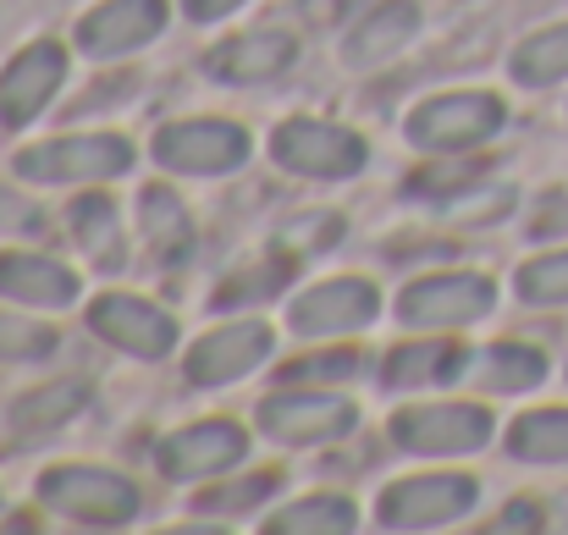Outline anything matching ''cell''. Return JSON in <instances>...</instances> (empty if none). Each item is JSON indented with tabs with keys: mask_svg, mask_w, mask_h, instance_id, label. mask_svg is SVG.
<instances>
[{
	"mask_svg": "<svg viewBox=\"0 0 568 535\" xmlns=\"http://www.w3.org/2000/svg\"><path fill=\"white\" fill-rule=\"evenodd\" d=\"M39 503H50L55 514L78 519V525H128L139 514V486L116 470H94V464H61L50 475H39Z\"/></svg>",
	"mask_w": 568,
	"mask_h": 535,
	"instance_id": "1",
	"label": "cell"
},
{
	"mask_svg": "<svg viewBox=\"0 0 568 535\" xmlns=\"http://www.w3.org/2000/svg\"><path fill=\"white\" fill-rule=\"evenodd\" d=\"M271 155L276 166L298 172V178H354L365 172V139L337 128V122H321V117H293L271 133Z\"/></svg>",
	"mask_w": 568,
	"mask_h": 535,
	"instance_id": "2",
	"label": "cell"
},
{
	"mask_svg": "<svg viewBox=\"0 0 568 535\" xmlns=\"http://www.w3.org/2000/svg\"><path fill=\"white\" fill-rule=\"evenodd\" d=\"M508 122V105L497 94H480V89H464V94H442V100H425L414 117H408V144L419 150H475L486 144L497 128Z\"/></svg>",
	"mask_w": 568,
	"mask_h": 535,
	"instance_id": "3",
	"label": "cell"
},
{
	"mask_svg": "<svg viewBox=\"0 0 568 535\" xmlns=\"http://www.w3.org/2000/svg\"><path fill=\"white\" fill-rule=\"evenodd\" d=\"M128 166H133V150L116 133H72V139L33 144L17 155V172L28 182H100L122 178Z\"/></svg>",
	"mask_w": 568,
	"mask_h": 535,
	"instance_id": "4",
	"label": "cell"
},
{
	"mask_svg": "<svg viewBox=\"0 0 568 535\" xmlns=\"http://www.w3.org/2000/svg\"><path fill=\"white\" fill-rule=\"evenodd\" d=\"M354 403L348 397H332V392H276L260 403V431L271 442H287V447H321V442H337L354 431Z\"/></svg>",
	"mask_w": 568,
	"mask_h": 535,
	"instance_id": "5",
	"label": "cell"
},
{
	"mask_svg": "<svg viewBox=\"0 0 568 535\" xmlns=\"http://www.w3.org/2000/svg\"><path fill=\"white\" fill-rule=\"evenodd\" d=\"M392 442L408 453H475L491 442V414L480 403H425L392 414Z\"/></svg>",
	"mask_w": 568,
	"mask_h": 535,
	"instance_id": "6",
	"label": "cell"
},
{
	"mask_svg": "<svg viewBox=\"0 0 568 535\" xmlns=\"http://www.w3.org/2000/svg\"><path fill=\"white\" fill-rule=\"evenodd\" d=\"M243 155H248V133L237 122L199 117V122H172L155 133V161L172 172H189V178L232 172V166H243Z\"/></svg>",
	"mask_w": 568,
	"mask_h": 535,
	"instance_id": "7",
	"label": "cell"
},
{
	"mask_svg": "<svg viewBox=\"0 0 568 535\" xmlns=\"http://www.w3.org/2000/svg\"><path fill=\"white\" fill-rule=\"evenodd\" d=\"M491 304H497V287L486 276L447 271V276L408 282L397 299V315H403V326H464V321H480Z\"/></svg>",
	"mask_w": 568,
	"mask_h": 535,
	"instance_id": "8",
	"label": "cell"
},
{
	"mask_svg": "<svg viewBox=\"0 0 568 535\" xmlns=\"http://www.w3.org/2000/svg\"><path fill=\"white\" fill-rule=\"evenodd\" d=\"M475 508L469 475H414L381 492V525L386 531H430Z\"/></svg>",
	"mask_w": 568,
	"mask_h": 535,
	"instance_id": "9",
	"label": "cell"
},
{
	"mask_svg": "<svg viewBox=\"0 0 568 535\" xmlns=\"http://www.w3.org/2000/svg\"><path fill=\"white\" fill-rule=\"evenodd\" d=\"M89 326H94L111 349H122V354H133V359H166L178 349L172 315L155 310V304H144V299H128V293L94 299V304H89Z\"/></svg>",
	"mask_w": 568,
	"mask_h": 535,
	"instance_id": "10",
	"label": "cell"
},
{
	"mask_svg": "<svg viewBox=\"0 0 568 535\" xmlns=\"http://www.w3.org/2000/svg\"><path fill=\"white\" fill-rule=\"evenodd\" d=\"M243 453H248V436H243V425H232V420H204V425H189V431H172V436L155 447L166 481H204V475L237 470Z\"/></svg>",
	"mask_w": 568,
	"mask_h": 535,
	"instance_id": "11",
	"label": "cell"
},
{
	"mask_svg": "<svg viewBox=\"0 0 568 535\" xmlns=\"http://www.w3.org/2000/svg\"><path fill=\"white\" fill-rule=\"evenodd\" d=\"M67 78V55L55 39H33L28 50L11 55V67L0 72V128H22L44 111V100L61 89Z\"/></svg>",
	"mask_w": 568,
	"mask_h": 535,
	"instance_id": "12",
	"label": "cell"
},
{
	"mask_svg": "<svg viewBox=\"0 0 568 535\" xmlns=\"http://www.w3.org/2000/svg\"><path fill=\"white\" fill-rule=\"evenodd\" d=\"M381 310L376 287L371 282H359V276H332V282H321V287H310L298 304H293V332H304V337H326V332H359V326H371Z\"/></svg>",
	"mask_w": 568,
	"mask_h": 535,
	"instance_id": "13",
	"label": "cell"
},
{
	"mask_svg": "<svg viewBox=\"0 0 568 535\" xmlns=\"http://www.w3.org/2000/svg\"><path fill=\"white\" fill-rule=\"evenodd\" d=\"M161 28H166V0H105L78 22V44L94 61H105V55L150 44Z\"/></svg>",
	"mask_w": 568,
	"mask_h": 535,
	"instance_id": "14",
	"label": "cell"
},
{
	"mask_svg": "<svg viewBox=\"0 0 568 535\" xmlns=\"http://www.w3.org/2000/svg\"><path fill=\"white\" fill-rule=\"evenodd\" d=\"M265 354H271V326H260V321L221 326V332H210L204 343H193L189 381H193V386H221V381H237V375H248V370H254Z\"/></svg>",
	"mask_w": 568,
	"mask_h": 535,
	"instance_id": "15",
	"label": "cell"
},
{
	"mask_svg": "<svg viewBox=\"0 0 568 535\" xmlns=\"http://www.w3.org/2000/svg\"><path fill=\"white\" fill-rule=\"evenodd\" d=\"M293 50H298L293 33H282V28H248V33H237V39H226V44L210 50V72L221 83H265V78H276V72L293 67Z\"/></svg>",
	"mask_w": 568,
	"mask_h": 535,
	"instance_id": "16",
	"label": "cell"
},
{
	"mask_svg": "<svg viewBox=\"0 0 568 535\" xmlns=\"http://www.w3.org/2000/svg\"><path fill=\"white\" fill-rule=\"evenodd\" d=\"M0 293L39 310H67L78 299V276L44 254H0Z\"/></svg>",
	"mask_w": 568,
	"mask_h": 535,
	"instance_id": "17",
	"label": "cell"
},
{
	"mask_svg": "<svg viewBox=\"0 0 568 535\" xmlns=\"http://www.w3.org/2000/svg\"><path fill=\"white\" fill-rule=\"evenodd\" d=\"M139 226H144V243H150L155 265H183L193 254V221L172 188H144L139 193Z\"/></svg>",
	"mask_w": 568,
	"mask_h": 535,
	"instance_id": "18",
	"label": "cell"
},
{
	"mask_svg": "<svg viewBox=\"0 0 568 535\" xmlns=\"http://www.w3.org/2000/svg\"><path fill=\"white\" fill-rule=\"evenodd\" d=\"M414 22H419V11L408 0H381L376 11L365 17V28L348 33V61L354 67H376L386 55H397L414 39Z\"/></svg>",
	"mask_w": 568,
	"mask_h": 535,
	"instance_id": "19",
	"label": "cell"
},
{
	"mask_svg": "<svg viewBox=\"0 0 568 535\" xmlns=\"http://www.w3.org/2000/svg\"><path fill=\"white\" fill-rule=\"evenodd\" d=\"M547 375V354L525 349V343H491L469 359V381L491 386V392H530Z\"/></svg>",
	"mask_w": 568,
	"mask_h": 535,
	"instance_id": "20",
	"label": "cell"
},
{
	"mask_svg": "<svg viewBox=\"0 0 568 535\" xmlns=\"http://www.w3.org/2000/svg\"><path fill=\"white\" fill-rule=\"evenodd\" d=\"M508 453L530 464H568V408H536L519 414L508 431Z\"/></svg>",
	"mask_w": 568,
	"mask_h": 535,
	"instance_id": "21",
	"label": "cell"
},
{
	"mask_svg": "<svg viewBox=\"0 0 568 535\" xmlns=\"http://www.w3.org/2000/svg\"><path fill=\"white\" fill-rule=\"evenodd\" d=\"M464 370L458 343H403L386 359V381L392 386H425V381H453Z\"/></svg>",
	"mask_w": 568,
	"mask_h": 535,
	"instance_id": "22",
	"label": "cell"
},
{
	"mask_svg": "<svg viewBox=\"0 0 568 535\" xmlns=\"http://www.w3.org/2000/svg\"><path fill=\"white\" fill-rule=\"evenodd\" d=\"M514 78H519L525 89L564 83L568 78V22H552V28L530 33V39L514 50Z\"/></svg>",
	"mask_w": 568,
	"mask_h": 535,
	"instance_id": "23",
	"label": "cell"
},
{
	"mask_svg": "<svg viewBox=\"0 0 568 535\" xmlns=\"http://www.w3.org/2000/svg\"><path fill=\"white\" fill-rule=\"evenodd\" d=\"M72 232L94 254V265H105V271L122 265V221H116V204L111 199H100V193L78 199L72 204Z\"/></svg>",
	"mask_w": 568,
	"mask_h": 535,
	"instance_id": "24",
	"label": "cell"
},
{
	"mask_svg": "<svg viewBox=\"0 0 568 535\" xmlns=\"http://www.w3.org/2000/svg\"><path fill=\"white\" fill-rule=\"evenodd\" d=\"M83 403H89L83 381H55V386H39V392L17 397L11 403V425L17 431H50V425H67Z\"/></svg>",
	"mask_w": 568,
	"mask_h": 535,
	"instance_id": "25",
	"label": "cell"
},
{
	"mask_svg": "<svg viewBox=\"0 0 568 535\" xmlns=\"http://www.w3.org/2000/svg\"><path fill=\"white\" fill-rule=\"evenodd\" d=\"M354 525H359V514L343 497H304V503L271 514V531L282 535H348Z\"/></svg>",
	"mask_w": 568,
	"mask_h": 535,
	"instance_id": "26",
	"label": "cell"
},
{
	"mask_svg": "<svg viewBox=\"0 0 568 535\" xmlns=\"http://www.w3.org/2000/svg\"><path fill=\"white\" fill-rule=\"evenodd\" d=\"M287 276H293V260H287V254H265L260 265H248V271H232V276L221 282V293H215V310H232V304H260V299H276Z\"/></svg>",
	"mask_w": 568,
	"mask_h": 535,
	"instance_id": "27",
	"label": "cell"
},
{
	"mask_svg": "<svg viewBox=\"0 0 568 535\" xmlns=\"http://www.w3.org/2000/svg\"><path fill=\"white\" fill-rule=\"evenodd\" d=\"M519 299L525 304H568V249L519 265Z\"/></svg>",
	"mask_w": 568,
	"mask_h": 535,
	"instance_id": "28",
	"label": "cell"
},
{
	"mask_svg": "<svg viewBox=\"0 0 568 535\" xmlns=\"http://www.w3.org/2000/svg\"><path fill=\"white\" fill-rule=\"evenodd\" d=\"M486 166L475 161V155H453V161H430V166H419L414 178H408V193H419V199H458L469 182L480 178Z\"/></svg>",
	"mask_w": 568,
	"mask_h": 535,
	"instance_id": "29",
	"label": "cell"
},
{
	"mask_svg": "<svg viewBox=\"0 0 568 535\" xmlns=\"http://www.w3.org/2000/svg\"><path fill=\"white\" fill-rule=\"evenodd\" d=\"M348 375H365V354L359 349H326V354L293 359L282 370L287 386H298V381H348Z\"/></svg>",
	"mask_w": 568,
	"mask_h": 535,
	"instance_id": "30",
	"label": "cell"
},
{
	"mask_svg": "<svg viewBox=\"0 0 568 535\" xmlns=\"http://www.w3.org/2000/svg\"><path fill=\"white\" fill-rule=\"evenodd\" d=\"M276 492V475H248V481H232V486H215V492H204L193 508L199 514H237V508H254V503H265Z\"/></svg>",
	"mask_w": 568,
	"mask_h": 535,
	"instance_id": "31",
	"label": "cell"
},
{
	"mask_svg": "<svg viewBox=\"0 0 568 535\" xmlns=\"http://www.w3.org/2000/svg\"><path fill=\"white\" fill-rule=\"evenodd\" d=\"M50 349H55V332L50 326L0 315V359H44Z\"/></svg>",
	"mask_w": 568,
	"mask_h": 535,
	"instance_id": "32",
	"label": "cell"
},
{
	"mask_svg": "<svg viewBox=\"0 0 568 535\" xmlns=\"http://www.w3.org/2000/svg\"><path fill=\"white\" fill-rule=\"evenodd\" d=\"M39 226H44L39 204L22 199V193H6V188H0V232H39Z\"/></svg>",
	"mask_w": 568,
	"mask_h": 535,
	"instance_id": "33",
	"label": "cell"
},
{
	"mask_svg": "<svg viewBox=\"0 0 568 535\" xmlns=\"http://www.w3.org/2000/svg\"><path fill=\"white\" fill-rule=\"evenodd\" d=\"M343 232V221L337 215H304V221H293L287 232H282V243H298V238H310L304 249H332V238Z\"/></svg>",
	"mask_w": 568,
	"mask_h": 535,
	"instance_id": "34",
	"label": "cell"
},
{
	"mask_svg": "<svg viewBox=\"0 0 568 535\" xmlns=\"http://www.w3.org/2000/svg\"><path fill=\"white\" fill-rule=\"evenodd\" d=\"M536 525H547V514L536 503H508V514L497 519V531H536Z\"/></svg>",
	"mask_w": 568,
	"mask_h": 535,
	"instance_id": "35",
	"label": "cell"
},
{
	"mask_svg": "<svg viewBox=\"0 0 568 535\" xmlns=\"http://www.w3.org/2000/svg\"><path fill=\"white\" fill-rule=\"evenodd\" d=\"M183 6H189L193 22H215V17H226L232 6H243V0H183Z\"/></svg>",
	"mask_w": 568,
	"mask_h": 535,
	"instance_id": "36",
	"label": "cell"
}]
</instances>
